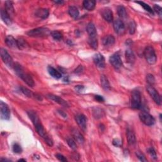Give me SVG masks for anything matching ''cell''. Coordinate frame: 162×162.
<instances>
[{"label":"cell","mask_w":162,"mask_h":162,"mask_svg":"<svg viewBox=\"0 0 162 162\" xmlns=\"http://www.w3.org/2000/svg\"><path fill=\"white\" fill-rule=\"evenodd\" d=\"M126 62L130 64L134 63L136 61L135 55L131 50L128 49L126 51Z\"/></svg>","instance_id":"7402d4cb"},{"label":"cell","mask_w":162,"mask_h":162,"mask_svg":"<svg viewBox=\"0 0 162 162\" xmlns=\"http://www.w3.org/2000/svg\"><path fill=\"white\" fill-rule=\"evenodd\" d=\"M135 3L139 4V5H141V6L142 8H143L145 9L146 11L148 12L149 13H151V14H154L153 9H152V8H151L149 6V5H148V4L145 3V2H139V1H138V2H135Z\"/></svg>","instance_id":"836d02e7"},{"label":"cell","mask_w":162,"mask_h":162,"mask_svg":"<svg viewBox=\"0 0 162 162\" xmlns=\"http://www.w3.org/2000/svg\"><path fill=\"white\" fill-rule=\"evenodd\" d=\"M93 62L98 68L103 69L105 67V59L101 53L95 54L93 56Z\"/></svg>","instance_id":"7c38bea8"},{"label":"cell","mask_w":162,"mask_h":162,"mask_svg":"<svg viewBox=\"0 0 162 162\" xmlns=\"http://www.w3.org/2000/svg\"><path fill=\"white\" fill-rule=\"evenodd\" d=\"M94 98H95V100L98 101V102H100V103L104 102V98L101 96H100V95H96V96H94Z\"/></svg>","instance_id":"bcb514c9"},{"label":"cell","mask_w":162,"mask_h":162,"mask_svg":"<svg viewBox=\"0 0 162 162\" xmlns=\"http://www.w3.org/2000/svg\"><path fill=\"white\" fill-rule=\"evenodd\" d=\"M113 28L118 35L122 36L126 32L125 25L120 19H117V20L113 22Z\"/></svg>","instance_id":"9c48e42d"},{"label":"cell","mask_w":162,"mask_h":162,"mask_svg":"<svg viewBox=\"0 0 162 162\" xmlns=\"http://www.w3.org/2000/svg\"><path fill=\"white\" fill-rule=\"evenodd\" d=\"M59 113H60V115H62L64 118H66V114H65L63 111H60Z\"/></svg>","instance_id":"c3c4849f"},{"label":"cell","mask_w":162,"mask_h":162,"mask_svg":"<svg viewBox=\"0 0 162 162\" xmlns=\"http://www.w3.org/2000/svg\"><path fill=\"white\" fill-rule=\"evenodd\" d=\"M83 71H84V68H83L82 65H79V66H78V67L75 70V72H75V73H82Z\"/></svg>","instance_id":"f6af8a7d"},{"label":"cell","mask_w":162,"mask_h":162,"mask_svg":"<svg viewBox=\"0 0 162 162\" xmlns=\"http://www.w3.org/2000/svg\"><path fill=\"white\" fill-rule=\"evenodd\" d=\"M5 43L6 44L11 48H16L18 47L17 44V40H15L12 36H7L5 39Z\"/></svg>","instance_id":"e0dca14e"},{"label":"cell","mask_w":162,"mask_h":162,"mask_svg":"<svg viewBox=\"0 0 162 162\" xmlns=\"http://www.w3.org/2000/svg\"><path fill=\"white\" fill-rule=\"evenodd\" d=\"M14 70L15 73L19 77L22 79L30 87L34 86V81L31 76L24 72V70L22 66L18 63L14 65Z\"/></svg>","instance_id":"7a4b0ae2"},{"label":"cell","mask_w":162,"mask_h":162,"mask_svg":"<svg viewBox=\"0 0 162 162\" xmlns=\"http://www.w3.org/2000/svg\"><path fill=\"white\" fill-rule=\"evenodd\" d=\"M56 158L58 159L59 161H62V162H66L67 161V159H66L63 155H62V154H56Z\"/></svg>","instance_id":"ee69618b"},{"label":"cell","mask_w":162,"mask_h":162,"mask_svg":"<svg viewBox=\"0 0 162 162\" xmlns=\"http://www.w3.org/2000/svg\"><path fill=\"white\" fill-rule=\"evenodd\" d=\"M148 153L149 154V155L151 156V157L152 158H153L155 160L157 159V155H156V152L155 150V149L153 148H149L148 149Z\"/></svg>","instance_id":"ab89813d"},{"label":"cell","mask_w":162,"mask_h":162,"mask_svg":"<svg viewBox=\"0 0 162 162\" xmlns=\"http://www.w3.org/2000/svg\"><path fill=\"white\" fill-rule=\"evenodd\" d=\"M110 62L115 69H120L122 66V61L118 53L112 55L110 57Z\"/></svg>","instance_id":"30bf717a"},{"label":"cell","mask_w":162,"mask_h":162,"mask_svg":"<svg viewBox=\"0 0 162 162\" xmlns=\"http://www.w3.org/2000/svg\"><path fill=\"white\" fill-rule=\"evenodd\" d=\"M75 120L81 129L85 131L87 129V119L83 114H79L75 116Z\"/></svg>","instance_id":"4fadbf2b"},{"label":"cell","mask_w":162,"mask_h":162,"mask_svg":"<svg viewBox=\"0 0 162 162\" xmlns=\"http://www.w3.org/2000/svg\"><path fill=\"white\" fill-rule=\"evenodd\" d=\"M51 31L46 27H38L27 32V34L32 37H44L50 35Z\"/></svg>","instance_id":"3957f363"},{"label":"cell","mask_w":162,"mask_h":162,"mask_svg":"<svg viewBox=\"0 0 162 162\" xmlns=\"http://www.w3.org/2000/svg\"><path fill=\"white\" fill-rule=\"evenodd\" d=\"M83 6L88 11H92L96 6V1H94V0H85L83 2Z\"/></svg>","instance_id":"cb8c5ba5"},{"label":"cell","mask_w":162,"mask_h":162,"mask_svg":"<svg viewBox=\"0 0 162 162\" xmlns=\"http://www.w3.org/2000/svg\"><path fill=\"white\" fill-rule=\"evenodd\" d=\"M153 8H154V11L161 17L162 15V8H161V7H160L158 5H155Z\"/></svg>","instance_id":"b9f144b4"},{"label":"cell","mask_w":162,"mask_h":162,"mask_svg":"<svg viewBox=\"0 0 162 162\" xmlns=\"http://www.w3.org/2000/svg\"><path fill=\"white\" fill-rule=\"evenodd\" d=\"M102 43L104 46H111L115 44V39L113 36L108 35L103 37Z\"/></svg>","instance_id":"ffe728a7"},{"label":"cell","mask_w":162,"mask_h":162,"mask_svg":"<svg viewBox=\"0 0 162 162\" xmlns=\"http://www.w3.org/2000/svg\"><path fill=\"white\" fill-rule=\"evenodd\" d=\"M146 89L149 94L150 95V96L151 98L154 100V101L158 104V105H160L161 104V98L159 93L158 91L153 87V85H148L146 87Z\"/></svg>","instance_id":"ba28073f"},{"label":"cell","mask_w":162,"mask_h":162,"mask_svg":"<svg viewBox=\"0 0 162 162\" xmlns=\"http://www.w3.org/2000/svg\"><path fill=\"white\" fill-rule=\"evenodd\" d=\"M47 98L50 99L51 100H53L55 102L58 103L59 104H60V105H62L64 107H69V104H68L67 102H66L65 100H64L63 99H62V98H60L58 96H56V95L50 94L47 95Z\"/></svg>","instance_id":"9a60e30c"},{"label":"cell","mask_w":162,"mask_h":162,"mask_svg":"<svg viewBox=\"0 0 162 162\" xmlns=\"http://www.w3.org/2000/svg\"><path fill=\"white\" fill-rule=\"evenodd\" d=\"M117 13L120 18L122 19H125L127 17V13L126 11V9L122 5H120L117 7Z\"/></svg>","instance_id":"f546056e"},{"label":"cell","mask_w":162,"mask_h":162,"mask_svg":"<svg viewBox=\"0 0 162 162\" xmlns=\"http://www.w3.org/2000/svg\"><path fill=\"white\" fill-rule=\"evenodd\" d=\"M5 11L8 13V14L11 17L14 15L15 9L13 5V2L10 1H7L5 3Z\"/></svg>","instance_id":"d4e9b609"},{"label":"cell","mask_w":162,"mask_h":162,"mask_svg":"<svg viewBox=\"0 0 162 162\" xmlns=\"http://www.w3.org/2000/svg\"><path fill=\"white\" fill-rule=\"evenodd\" d=\"M72 136L73 139L79 144H83L84 142V138L78 130L75 129H72Z\"/></svg>","instance_id":"603a6c76"},{"label":"cell","mask_w":162,"mask_h":162,"mask_svg":"<svg viewBox=\"0 0 162 162\" xmlns=\"http://www.w3.org/2000/svg\"><path fill=\"white\" fill-rule=\"evenodd\" d=\"M51 36L56 41H61L63 39L62 34L58 31H53L51 32Z\"/></svg>","instance_id":"d6a6232c"},{"label":"cell","mask_w":162,"mask_h":162,"mask_svg":"<svg viewBox=\"0 0 162 162\" xmlns=\"http://www.w3.org/2000/svg\"><path fill=\"white\" fill-rule=\"evenodd\" d=\"M47 71H48V73H50L51 77L55 79H59L62 77V73L51 66H49L48 67H47Z\"/></svg>","instance_id":"44dd1931"},{"label":"cell","mask_w":162,"mask_h":162,"mask_svg":"<svg viewBox=\"0 0 162 162\" xmlns=\"http://www.w3.org/2000/svg\"><path fill=\"white\" fill-rule=\"evenodd\" d=\"M113 145L115 146H117V147H120L122 146V141L119 139H114L113 140V142H112Z\"/></svg>","instance_id":"7bdbcfd3"},{"label":"cell","mask_w":162,"mask_h":162,"mask_svg":"<svg viewBox=\"0 0 162 162\" xmlns=\"http://www.w3.org/2000/svg\"><path fill=\"white\" fill-rule=\"evenodd\" d=\"M21 91L26 96L28 97V98H32V96H34V94L32 92V91H31L29 89H28L27 88H25V87H21Z\"/></svg>","instance_id":"8d00e7d4"},{"label":"cell","mask_w":162,"mask_h":162,"mask_svg":"<svg viewBox=\"0 0 162 162\" xmlns=\"http://www.w3.org/2000/svg\"><path fill=\"white\" fill-rule=\"evenodd\" d=\"M50 14L49 9L46 8H40L36 11L35 15L42 19H46L48 17Z\"/></svg>","instance_id":"ac0fdd59"},{"label":"cell","mask_w":162,"mask_h":162,"mask_svg":"<svg viewBox=\"0 0 162 162\" xmlns=\"http://www.w3.org/2000/svg\"><path fill=\"white\" fill-rule=\"evenodd\" d=\"M17 44L18 48L20 50H24L28 47V44L22 38H19L18 40H17Z\"/></svg>","instance_id":"1f68e13d"},{"label":"cell","mask_w":162,"mask_h":162,"mask_svg":"<svg viewBox=\"0 0 162 162\" xmlns=\"http://www.w3.org/2000/svg\"><path fill=\"white\" fill-rule=\"evenodd\" d=\"M13 151L15 153H17V154L21 153L22 151L21 146L18 143H14V145H13Z\"/></svg>","instance_id":"f35d334b"},{"label":"cell","mask_w":162,"mask_h":162,"mask_svg":"<svg viewBox=\"0 0 162 162\" xmlns=\"http://www.w3.org/2000/svg\"><path fill=\"white\" fill-rule=\"evenodd\" d=\"M146 81H147V82L148 83V85H153L155 82V77L153 75L150 74V73L146 75Z\"/></svg>","instance_id":"74e56055"},{"label":"cell","mask_w":162,"mask_h":162,"mask_svg":"<svg viewBox=\"0 0 162 162\" xmlns=\"http://www.w3.org/2000/svg\"><path fill=\"white\" fill-rule=\"evenodd\" d=\"M136 30V24L134 21H132L129 24V31L130 34H134Z\"/></svg>","instance_id":"d590c367"},{"label":"cell","mask_w":162,"mask_h":162,"mask_svg":"<svg viewBox=\"0 0 162 162\" xmlns=\"http://www.w3.org/2000/svg\"><path fill=\"white\" fill-rule=\"evenodd\" d=\"M87 32L89 34V37H95L97 36V31L96 28L92 22H89L86 28Z\"/></svg>","instance_id":"484cf974"},{"label":"cell","mask_w":162,"mask_h":162,"mask_svg":"<svg viewBox=\"0 0 162 162\" xmlns=\"http://www.w3.org/2000/svg\"><path fill=\"white\" fill-rule=\"evenodd\" d=\"M66 142L67 144L69 146V147L72 149L73 150L77 149V144L75 142V140L72 138H69L66 139Z\"/></svg>","instance_id":"e575fe53"},{"label":"cell","mask_w":162,"mask_h":162,"mask_svg":"<svg viewBox=\"0 0 162 162\" xmlns=\"http://www.w3.org/2000/svg\"><path fill=\"white\" fill-rule=\"evenodd\" d=\"M139 117L141 121L148 126H151L155 123V118L147 111H142L139 114Z\"/></svg>","instance_id":"8992f818"},{"label":"cell","mask_w":162,"mask_h":162,"mask_svg":"<svg viewBox=\"0 0 162 162\" xmlns=\"http://www.w3.org/2000/svg\"><path fill=\"white\" fill-rule=\"evenodd\" d=\"M101 84L102 88L105 91H109L110 89V84L108 78L106 75H102L101 76Z\"/></svg>","instance_id":"4316f807"},{"label":"cell","mask_w":162,"mask_h":162,"mask_svg":"<svg viewBox=\"0 0 162 162\" xmlns=\"http://www.w3.org/2000/svg\"><path fill=\"white\" fill-rule=\"evenodd\" d=\"M93 117L96 119H100L104 117V111L99 108H95L92 110Z\"/></svg>","instance_id":"f1b7e54d"},{"label":"cell","mask_w":162,"mask_h":162,"mask_svg":"<svg viewBox=\"0 0 162 162\" xmlns=\"http://www.w3.org/2000/svg\"><path fill=\"white\" fill-rule=\"evenodd\" d=\"M88 43L89 46L94 50H97L98 47V41L97 36L89 37Z\"/></svg>","instance_id":"83f0119b"},{"label":"cell","mask_w":162,"mask_h":162,"mask_svg":"<svg viewBox=\"0 0 162 162\" xmlns=\"http://www.w3.org/2000/svg\"><path fill=\"white\" fill-rule=\"evenodd\" d=\"M83 89H84V87L82 86V85H77V86L75 87V89L77 90L78 92L82 91Z\"/></svg>","instance_id":"7dc6e473"},{"label":"cell","mask_w":162,"mask_h":162,"mask_svg":"<svg viewBox=\"0 0 162 162\" xmlns=\"http://www.w3.org/2000/svg\"><path fill=\"white\" fill-rule=\"evenodd\" d=\"M136 155L137 157L139 158V160L141 161H147V160L143 153H142L140 151H136Z\"/></svg>","instance_id":"60d3db41"},{"label":"cell","mask_w":162,"mask_h":162,"mask_svg":"<svg viewBox=\"0 0 162 162\" xmlns=\"http://www.w3.org/2000/svg\"><path fill=\"white\" fill-rule=\"evenodd\" d=\"M18 161H26V160H25V159H20Z\"/></svg>","instance_id":"f907efd6"},{"label":"cell","mask_w":162,"mask_h":162,"mask_svg":"<svg viewBox=\"0 0 162 162\" xmlns=\"http://www.w3.org/2000/svg\"><path fill=\"white\" fill-rule=\"evenodd\" d=\"M69 13L73 18H77L79 15V11L76 6H71L69 8Z\"/></svg>","instance_id":"4dcf8cb0"},{"label":"cell","mask_w":162,"mask_h":162,"mask_svg":"<svg viewBox=\"0 0 162 162\" xmlns=\"http://www.w3.org/2000/svg\"><path fill=\"white\" fill-rule=\"evenodd\" d=\"M0 53H1L2 59L3 62L5 63V64H6L9 68H13L15 64L13 63V60L10 55H9L8 53V51L4 48H1Z\"/></svg>","instance_id":"52a82bcc"},{"label":"cell","mask_w":162,"mask_h":162,"mask_svg":"<svg viewBox=\"0 0 162 162\" xmlns=\"http://www.w3.org/2000/svg\"><path fill=\"white\" fill-rule=\"evenodd\" d=\"M27 114L30 119L32 120L37 134L44 139V141L47 145L49 146H52L53 145V141L44 128V126L41 123V120L39 117L37 116L36 113L32 111H29L27 112Z\"/></svg>","instance_id":"6da1fadb"},{"label":"cell","mask_w":162,"mask_h":162,"mask_svg":"<svg viewBox=\"0 0 162 162\" xmlns=\"http://www.w3.org/2000/svg\"><path fill=\"white\" fill-rule=\"evenodd\" d=\"M56 4H59V5H62L64 3V2L63 1H55L54 2Z\"/></svg>","instance_id":"681fc988"},{"label":"cell","mask_w":162,"mask_h":162,"mask_svg":"<svg viewBox=\"0 0 162 162\" xmlns=\"http://www.w3.org/2000/svg\"><path fill=\"white\" fill-rule=\"evenodd\" d=\"M0 110H1V118L3 120H9L10 118V110L8 104L3 101L0 102Z\"/></svg>","instance_id":"8fae6325"},{"label":"cell","mask_w":162,"mask_h":162,"mask_svg":"<svg viewBox=\"0 0 162 162\" xmlns=\"http://www.w3.org/2000/svg\"><path fill=\"white\" fill-rule=\"evenodd\" d=\"M127 138L128 144L129 146H134L136 143V138L134 132H133L130 129L128 128L127 130Z\"/></svg>","instance_id":"2e32d148"},{"label":"cell","mask_w":162,"mask_h":162,"mask_svg":"<svg viewBox=\"0 0 162 162\" xmlns=\"http://www.w3.org/2000/svg\"><path fill=\"white\" fill-rule=\"evenodd\" d=\"M101 15L108 22H111L113 19V12L109 8H104L101 9Z\"/></svg>","instance_id":"5bb4252c"},{"label":"cell","mask_w":162,"mask_h":162,"mask_svg":"<svg viewBox=\"0 0 162 162\" xmlns=\"http://www.w3.org/2000/svg\"><path fill=\"white\" fill-rule=\"evenodd\" d=\"M1 18L2 21L8 26L11 25L12 24V17L9 16L8 13L5 11V9H1Z\"/></svg>","instance_id":"d6986e66"},{"label":"cell","mask_w":162,"mask_h":162,"mask_svg":"<svg viewBox=\"0 0 162 162\" xmlns=\"http://www.w3.org/2000/svg\"><path fill=\"white\" fill-rule=\"evenodd\" d=\"M146 60L149 65H153L156 62V55L154 48L151 46H147L144 51Z\"/></svg>","instance_id":"5b68a950"},{"label":"cell","mask_w":162,"mask_h":162,"mask_svg":"<svg viewBox=\"0 0 162 162\" xmlns=\"http://www.w3.org/2000/svg\"><path fill=\"white\" fill-rule=\"evenodd\" d=\"M130 106L134 109H140L141 108V95L140 91L138 89L132 92Z\"/></svg>","instance_id":"277c9868"}]
</instances>
